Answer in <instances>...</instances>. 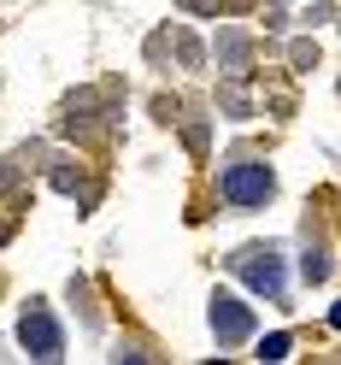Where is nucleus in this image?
Segmentation results:
<instances>
[{"label": "nucleus", "mask_w": 341, "mask_h": 365, "mask_svg": "<svg viewBox=\"0 0 341 365\" xmlns=\"http://www.w3.org/2000/svg\"><path fill=\"white\" fill-rule=\"evenodd\" d=\"M271 189H277L271 165H253V159H241V165L224 171V200H230V207H265Z\"/></svg>", "instance_id": "1"}, {"label": "nucleus", "mask_w": 341, "mask_h": 365, "mask_svg": "<svg viewBox=\"0 0 341 365\" xmlns=\"http://www.w3.org/2000/svg\"><path fill=\"white\" fill-rule=\"evenodd\" d=\"M18 341H24L36 359H59V348H65V341H59V324H53V318L41 312V307H30V312H24V324H18Z\"/></svg>", "instance_id": "2"}, {"label": "nucleus", "mask_w": 341, "mask_h": 365, "mask_svg": "<svg viewBox=\"0 0 341 365\" xmlns=\"http://www.w3.org/2000/svg\"><path fill=\"white\" fill-rule=\"evenodd\" d=\"M236 271H241V277L253 283V289H265V294H283V271H277V254H271V247H265V254H259V247L236 254Z\"/></svg>", "instance_id": "3"}, {"label": "nucleus", "mask_w": 341, "mask_h": 365, "mask_svg": "<svg viewBox=\"0 0 341 365\" xmlns=\"http://www.w3.org/2000/svg\"><path fill=\"white\" fill-rule=\"evenodd\" d=\"M212 330H218V341H241L247 330H253V312H247L241 301H230V294H218L212 301Z\"/></svg>", "instance_id": "4"}, {"label": "nucleus", "mask_w": 341, "mask_h": 365, "mask_svg": "<svg viewBox=\"0 0 341 365\" xmlns=\"http://www.w3.org/2000/svg\"><path fill=\"white\" fill-rule=\"evenodd\" d=\"M259 359H288V336H265V348H259Z\"/></svg>", "instance_id": "5"}, {"label": "nucleus", "mask_w": 341, "mask_h": 365, "mask_svg": "<svg viewBox=\"0 0 341 365\" xmlns=\"http://www.w3.org/2000/svg\"><path fill=\"white\" fill-rule=\"evenodd\" d=\"M330 324H335V330H341V301H335V312H330Z\"/></svg>", "instance_id": "6"}]
</instances>
